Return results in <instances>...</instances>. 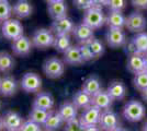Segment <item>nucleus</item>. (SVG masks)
Listing matches in <instances>:
<instances>
[{
  "label": "nucleus",
  "mask_w": 147,
  "mask_h": 131,
  "mask_svg": "<svg viewBox=\"0 0 147 131\" xmlns=\"http://www.w3.org/2000/svg\"><path fill=\"white\" fill-rule=\"evenodd\" d=\"M105 15H104L102 8L99 7H92L89 10L85 11L84 14V19H82V23L90 26L93 30L100 29L101 26L105 24Z\"/></svg>",
  "instance_id": "f257e3e1"
},
{
  "label": "nucleus",
  "mask_w": 147,
  "mask_h": 131,
  "mask_svg": "<svg viewBox=\"0 0 147 131\" xmlns=\"http://www.w3.org/2000/svg\"><path fill=\"white\" fill-rule=\"evenodd\" d=\"M146 109L144 105L138 100H129L123 108V116L129 121L136 122L145 117Z\"/></svg>",
  "instance_id": "f03ea898"
},
{
  "label": "nucleus",
  "mask_w": 147,
  "mask_h": 131,
  "mask_svg": "<svg viewBox=\"0 0 147 131\" xmlns=\"http://www.w3.org/2000/svg\"><path fill=\"white\" fill-rule=\"evenodd\" d=\"M55 36L53 35V32L47 29H40L34 32L32 36V43L38 49H46L54 45Z\"/></svg>",
  "instance_id": "7ed1b4c3"
},
{
  "label": "nucleus",
  "mask_w": 147,
  "mask_h": 131,
  "mask_svg": "<svg viewBox=\"0 0 147 131\" xmlns=\"http://www.w3.org/2000/svg\"><path fill=\"white\" fill-rule=\"evenodd\" d=\"M43 71L49 79H58L64 74L65 65L57 57H52L46 59L43 63Z\"/></svg>",
  "instance_id": "20e7f679"
},
{
  "label": "nucleus",
  "mask_w": 147,
  "mask_h": 131,
  "mask_svg": "<svg viewBox=\"0 0 147 131\" xmlns=\"http://www.w3.org/2000/svg\"><path fill=\"white\" fill-rule=\"evenodd\" d=\"M1 31L2 35L7 39H11V41H16L19 37L23 36V26L18 20L14 19H8L3 21Z\"/></svg>",
  "instance_id": "39448f33"
},
{
  "label": "nucleus",
  "mask_w": 147,
  "mask_h": 131,
  "mask_svg": "<svg viewBox=\"0 0 147 131\" xmlns=\"http://www.w3.org/2000/svg\"><path fill=\"white\" fill-rule=\"evenodd\" d=\"M120 124V119L115 112L112 109H105L102 110L100 120H99V127L103 131H113L115 130Z\"/></svg>",
  "instance_id": "423d86ee"
},
{
  "label": "nucleus",
  "mask_w": 147,
  "mask_h": 131,
  "mask_svg": "<svg viewBox=\"0 0 147 131\" xmlns=\"http://www.w3.org/2000/svg\"><path fill=\"white\" fill-rule=\"evenodd\" d=\"M20 85L25 92L35 93V92H38L40 88L42 87V79L40 75L34 72H28L22 76Z\"/></svg>",
  "instance_id": "0eeeda50"
},
{
  "label": "nucleus",
  "mask_w": 147,
  "mask_h": 131,
  "mask_svg": "<svg viewBox=\"0 0 147 131\" xmlns=\"http://www.w3.org/2000/svg\"><path fill=\"white\" fill-rule=\"evenodd\" d=\"M146 26H147L146 18L141 12L131 13L129 17L126 18L125 27L129 32H133V33L138 34V33H142V32L145 31Z\"/></svg>",
  "instance_id": "6e6552de"
},
{
  "label": "nucleus",
  "mask_w": 147,
  "mask_h": 131,
  "mask_svg": "<svg viewBox=\"0 0 147 131\" xmlns=\"http://www.w3.org/2000/svg\"><path fill=\"white\" fill-rule=\"evenodd\" d=\"M102 110L99 109L98 107L89 106L88 108L84 109V112L80 116V122L84 127H89V126H97L99 125V120H100V116H101Z\"/></svg>",
  "instance_id": "1a4fd4ad"
},
{
  "label": "nucleus",
  "mask_w": 147,
  "mask_h": 131,
  "mask_svg": "<svg viewBox=\"0 0 147 131\" xmlns=\"http://www.w3.org/2000/svg\"><path fill=\"white\" fill-rule=\"evenodd\" d=\"M108 45L112 48L122 47L126 43V35L123 29H109L105 35Z\"/></svg>",
  "instance_id": "9d476101"
},
{
  "label": "nucleus",
  "mask_w": 147,
  "mask_h": 131,
  "mask_svg": "<svg viewBox=\"0 0 147 131\" xmlns=\"http://www.w3.org/2000/svg\"><path fill=\"white\" fill-rule=\"evenodd\" d=\"M75 30V24L73 20L69 18H63V19L54 20L52 24V31L55 32L56 35H69Z\"/></svg>",
  "instance_id": "9b49d317"
},
{
  "label": "nucleus",
  "mask_w": 147,
  "mask_h": 131,
  "mask_svg": "<svg viewBox=\"0 0 147 131\" xmlns=\"http://www.w3.org/2000/svg\"><path fill=\"white\" fill-rule=\"evenodd\" d=\"M2 122H3V128L8 131H19L24 121L18 112H8L5 114Z\"/></svg>",
  "instance_id": "f8f14e48"
},
{
  "label": "nucleus",
  "mask_w": 147,
  "mask_h": 131,
  "mask_svg": "<svg viewBox=\"0 0 147 131\" xmlns=\"http://www.w3.org/2000/svg\"><path fill=\"white\" fill-rule=\"evenodd\" d=\"M33 43L29 37L26 36H21L18 39L13 41L12 43V50L13 53L18 56H28L32 50Z\"/></svg>",
  "instance_id": "ddd939ff"
},
{
  "label": "nucleus",
  "mask_w": 147,
  "mask_h": 131,
  "mask_svg": "<svg viewBox=\"0 0 147 131\" xmlns=\"http://www.w3.org/2000/svg\"><path fill=\"white\" fill-rule=\"evenodd\" d=\"M129 48H131V54L132 53H138L143 55L147 54V33L142 32L136 34L131 41Z\"/></svg>",
  "instance_id": "4468645a"
},
{
  "label": "nucleus",
  "mask_w": 147,
  "mask_h": 131,
  "mask_svg": "<svg viewBox=\"0 0 147 131\" xmlns=\"http://www.w3.org/2000/svg\"><path fill=\"white\" fill-rule=\"evenodd\" d=\"M18 90V83L16 79L10 75L0 78V94L2 96H12Z\"/></svg>",
  "instance_id": "2eb2a0df"
},
{
  "label": "nucleus",
  "mask_w": 147,
  "mask_h": 131,
  "mask_svg": "<svg viewBox=\"0 0 147 131\" xmlns=\"http://www.w3.org/2000/svg\"><path fill=\"white\" fill-rule=\"evenodd\" d=\"M127 69L132 73H138L145 71V58L143 54L132 53L127 59Z\"/></svg>",
  "instance_id": "dca6fc26"
},
{
  "label": "nucleus",
  "mask_w": 147,
  "mask_h": 131,
  "mask_svg": "<svg viewBox=\"0 0 147 131\" xmlns=\"http://www.w3.org/2000/svg\"><path fill=\"white\" fill-rule=\"evenodd\" d=\"M33 11V7L29 0H18L12 7V13L19 19H25L30 17Z\"/></svg>",
  "instance_id": "f3484780"
},
{
  "label": "nucleus",
  "mask_w": 147,
  "mask_h": 131,
  "mask_svg": "<svg viewBox=\"0 0 147 131\" xmlns=\"http://www.w3.org/2000/svg\"><path fill=\"white\" fill-rule=\"evenodd\" d=\"M112 97H111L108 91H99L98 93H96L92 96V105L96 107H98L99 109L101 110H105L109 109L112 105Z\"/></svg>",
  "instance_id": "a211bd4d"
},
{
  "label": "nucleus",
  "mask_w": 147,
  "mask_h": 131,
  "mask_svg": "<svg viewBox=\"0 0 147 131\" xmlns=\"http://www.w3.org/2000/svg\"><path fill=\"white\" fill-rule=\"evenodd\" d=\"M73 34L75 38L80 44H84L87 43L88 41H90L91 38H93V29H91L90 26H88L85 23H80V24L75 26Z\"/></svg>",
  "instance_id": "6ab92c4d"
},
{
  "label": "nucleus",
  "mask_w": 147,
  "mask_h": 131,
  "mask_svg": "<svg viewBox=\"0 0 147 131\" xmlns=\"http://www.w3.org/2000/svg\"><path fill=\"white\" fill-rule=\"evenodd\" d=\"M64 61L67 65L71 66H78L85 63L84 58L81 56L79 46H70L65 53H64Z\"/></svg>",
  "instance_id": "aec40b11"
},
{
  "label": "nucleus",
  "mask_w": 147,
  "mask_h": 131,
  "mask_svg": "<svg viewBox=\"0 0 147 131\" xmlns=\"http://www.w3.org/2000/svg\"><path fill=\"white\" fill-rule=\"evenodd\" d=\"M58 114L64 120V122H68L73 119L77 118V114H78V107L76 106L74 103L70 102H65L63 103L59 108H58Z\"/></svg>",
  "instance_id": "412c9836"
},
{
  "label": "nucleus",
  "mask_w": 147,
  "mask_h": 131,
  "mask_svg": "<svg viewBox=\"0 0 147 131\" xmlns=\"http://www.w3.org/2000/svg\"><path fill=\"white\" fill-rule=\"evenodd\" d=\"M33 107L45 109V110H51L54 107V98L52 94L47 92H40L33 100Z\"/></svg>",
  "instance_id": "4be33fe9"
},
{
  "label": "nucleus",
  "mask_w": 147,
  "mask_h": 131,
  "mask_svg": "<svg viewBox=\"0 0 147 131\" xmlns=\"http://www.w3.org/2000/svg\"><path fill=\"white\" fill-rule=\"evenodd\" d=\"M47 10H49L51 18L54 20L63 19V18H66L67 17V10H68L67 5L65 3L64 0L49 3Z\"/></svg>",
  "instance_id": "5701e85b"
},
{
  "label": "nucleus",
  "mask_w": 147,
  "mask_h": 131,
  "mask_svg": "<svg viewBox=\"0 0 147 131\" xmlns=\"http://www.w3.org/2000/svg\"><path fill=\"white\" fill-rule=\"evenodd\" d=\"M105 24L109 29H123L126 24V18L120 11H110L105 18Z\"/></svg>",
  "instance_id": "b1692460"
},
{
  "label": "nucleus",
  "mask_w": 147,
  "mask_h": 131,
  "mask_svg": "<svg viewBox=\"0 0 147 131\" xmlns=\"http://www.w3.org/2000/svg\"><path fill=\"white\" fill-rule=\"evenodd\" d=\"M107 91L113 100H121L126 95V87L121 81H113L110 83Z\"/></svg>",
  "instance_id": "393cba45"
},
{
  "label": "nucleus",
  "mask_w": 147,
  "mask_h": 131,
  "mask_svg": "<svg viewBox=\"0 0 147 131\" xmlns=\"http://www.w3.org/2000/svg\"><path fill=\"white\" fill-rule=\"evenodd\" d=\"M101 90H102L101 82L98 76H96V75H90L89 78H87L82 84V91H85L86 93H88L91 96H93Z\"/></svg>",
  "instance_id": "a878e982"
},
{
  "label": "nucleus",
  "mask_w": 147,
  "mask_h": 131,
  "mask_svg": "<svg viewBox=\"0 0 147 131\" xmlns=\"http://www.w3.org/2000/svg\"><path fill=\"white\" fill-rule=\"evenodd\" d=\"M73 103L81 109H86L89 106L92 105V96L86 93L85 91L80 90L78 92H76L73 97Z\"/></svg>",
  "instance_id": "bb28decb"
},
{
  "label": "nucleus",
  "mask_w": 147,
  "mask_h": 131,
  "mask_svg": "<svg viewBox=\"0 0 147 131\" xmlns=\"http://www.w3.org/2000/svg\"><path fill=\"white\" fill-rule=\"evenodd\" d=\"M63 124H64V120L59 116L58 112H52L51 110L49 118H47V120L45 121V124L43 126L46 131H55L57 129H59Z\"/></svg>",
  "instance_id": "cd10ccee"
},
{
  "label": "nucleus",
  "mask_w": 147,
  "mask_h": 131,
  "mask_svg": "<svg viewBox=\"0 0 147 131\" xmlns=\"http://www.w3.org/2000/svg\"><path fill=\"white\" fill-rule=\"evenodd\" d=\"M51 110H45V109H41V108H36V107H33L32 110H31L30 115V120L36 122L38 125H44L45 121L49 118V115Z\"/></svg>",
  "instance_id": "c85d7f7f"
},
{
  "label": "nucleus",
  "mask_w": 147,
  "mask_h": 131,
  "mask_svg": "<svg viewBox=\"0 0 147 131\" xmlns=\"http://www.w3.org/2000/svg\"><path fill=\"white\" fill-rule=\"evenodd\" d=\"M54 48L59 53H65L71 46V41L69 35H56L54 41Z\"/></svg>",
  "instance_id": "c756f323"
},
{
  "label": "nucleus",
  "mask_w": 147,
  "mask_h": 131,
  "mask_svg": "<svg viewBox=\"0 0 147 131\" xmlns=\"http://www.w3.org/2000/svg\"><path fill=\"white\" fill-rule=\"evenodd\" d=\"M14 67V59L13 57L6 51L0 53V71L7 72L10 71Z\"/></svg>",
  "instance_id": "7c9ffc66"
},
{
  "label": "nucleus",
  "mask_w": 147,
  "mask_h": 131,
  "mask_svg": "<svg viewBox=\"0 0 147 131\" xmlns=\"http://www.w3.org/2000/svg\"><path fill=\"white\" fill-rule=\"evenodd\" d=\"M87 44H88V46L90 47V49H91V51L93 53V55H94L96 58L101 57L104 54V46L100 39L93 37V38H91L90 41H88Z\"/></svg>",
  "instance_id": "2f4dec72"
},
{
  "label": "nucleus",
  "mask_w": 147,
  "mask_h": 131,
  "mask_svg": "<svg viewBox=\"0 0 147 131\" xmlns=\"http://www.w3.org/2000/svg\"><path fill=\"white\" fill-rule=\"evenodd\" d=\"M133 84L138 91H143L147 87V71H142L136 73L133 79Z\"/></svg>",
  "instance_id": "473e14b6"
},
{
  "label": "nucleus",
  "mask_w": 147,
  "mask_h": 131,
  "mask_svg": "<svg viewBox=\"0 0 147 131\" xmlns=\"http://www.w3.org/2000/svg\"><path fill=\"white\" fill-rule=\"evenodd\" d=\"M12 14V7L8 0H0V21L10 19Z\"/></svg>",
  "instance_id": "72a5a7b5"
},
{
  "label": "nucleus",
  "mask_w": 147,
  "mask_h": 131,
  "mask_svg": "<svg viewBox=\"0 0 147 131\" xmlns=\"http://www.w3.org/2000/svg\"><path fill=\"white\" fill-rule=\"evenodd\" d=\"M107 7L109 8L110 11H120L122 12L126 7L125 0H108Z\"/></svg>",
  "instance_id": "f704fd0d"
},
{
  "label": "nucleus",
  "mask_w": 147,
  "mask_h": 131,
  "mask_svg": "<svg viewBox=\"0 0 147 131\" xmlns=\"http://www.w3.org/2000/svg\"><path fill=\"white\" fill-rule=\"evenodd\" d=\"M79 49H80V53H81V56H82L85 61H91L92 59L96 58L94 55H93V53H92L91 49H90V47L88 46L87 43L80 44Z\"/></svg>",
  "instance_id": "c9c22d12"
},
{
  "label": "nucleus",
  "mask_w": 147,
  "mask_h": 131,
  "mask_svg": "<svg viewBox=\"0 0 147 131\" xmlns=\"http://www.w3.org/2000/svg\"><path fill=\"white\" fill-rule=\"evenodd\" d=\"M65 131H85V127L81 125L79 118H75L66 122Z\"/></svg>",
  "instance_id": "e433bc0d"
},
{
  "label": "nucleus",
  "mask_w": 147,
  "mask_h": 131,
  "mask_svg": "<svg viewBox=\"0 0 147 131\" xmlns=\"http://www.w3.org/2000/svg\"><path fill=\"white\" fill-rule=\"evenodd\" d=\"M41 125H38L36 122L32 121V120H28V121H24L22 127L20 128L19 131H41Z\"/></svg>",
  "instance_id": "4c0bfd02"
},
{
  "label": "nucleus",
  "mask_w": 147,
  "mask_h": 131,
  "mask_svg": "<svg viewBox=\"0 0 147 131\" xmlns=\"http://www.w3.org/2000/svg\"><path fill=\"white\" fill-rule=\"evenodd\" d=\"M74 3H75V6L77 7L78 9L85 10V11L89 10L92 7H94L92 0H74Z\"/></svg>",
  "instance_id": "58836bf2"
},
{
  "label": "nucleus",
  "mask_w": 147,
  "mask_h": 131,
  "mask_svg": "<svg viewBox=\"0 0 147 131\" xmlns=\"http://www.w3.org/2000/svg\"><path fill=\"white\" fill-rule=\"evenodd\" d=\"M131 2H132V6L138 10L147 9V0H131Z\"/></svg>",
  "instance_id": "ea45409f"
},
{
  "label": "nucleus",
  "mask_w": 147,
  "mask_h": 131,
  "mask_svg": "<svg viewBox=\"0 0 147 131\" xmlns=\"http://www.w3.org/2000/svg\"><path fill=\"white\" fill-rule=\"evenodd\" d=\"M92 1H93L94 7H99V8L107 6V2H108V0H92Z\"/></svg>",
  "instance_id": "a19ab883"
},
{
  "label": "nucleus",
  "mask_w": 147,
  "mask_h": 131,
  "mask_svg": "<svg viewBox=\"0 0 147 131\" xmlns=\"http://www.w3.org/2000/svg\"><path fill=\"white\" fill-rule=\"evenodd\" d=\"M85 131H101V128L97 126H89V127H85Z\"/></svg>",
  "instance_id": "79ce46f5"
},
{
  "label": "nucleus",
  "mask_w": 147,
  "mask_h": 131,
  "mask_svg": "<svg viewBox=\"0 0 147 131\" xmlns=\"http://www.w3.org/2000/svg\"><path fill=\"white\" fill-rule=\"evenodd\" d=\"M141 93H142V98L145 100V102H147V87L145 90H143Z\"/></svg>",
  "instance_id": "37998d69"
},
{
  "label": "nucleus",
  "mask_w": 147,
  "mask_h": 131,
  "mask_svg": "<svg viewBox=\"0 0 147 131\" xmlns=\"http://www.w3.org/2000/svg\"><path fill=\"white\" fill-rule=\"evenodd\" d=\"M113 131H129V130H126L125 128H123V127H120V126H119L117 129H115V130H113Z\"/></svg>",
  "instance_id": "c03bdc74"
},
{
  "label": "nucleus",
  "mask_w": 147,
  "mask_h": 131,
  "mask_svg": "<svg viewBox=\"0 0 147 131\" xmlns=\"http://www.w3.org/2000/svg\"><path fill=\"white\" fill-rule=\"evenodd\" d=\"M144 58H145V71H147V54L144 55Z\"/></svg>",
  "instance_id": "a18cd8bd"
},
{
  "label": "nucleus",
  "mask_w": 147,
  "mask_h": 131,
  "mask_svg": "<svg viewBox=\"0 0 147 131\" xmlns=\"http://www.w3.org/2000/svg\"><path fill=\"white\" fill-rule=\"evenodd\" d=\"M143 131H147V120L145 121V124L143 125Z\"/></svg>",
  "instance_id": "49530a36"
},
{
  "label": "nucleus",
  "mask_w": 147,
  "mask_h": 131,
  "mask_svg": "<svg viewBox=\"0 0 147 131\" xmlns=\"http://www.w3.org/2000/svg\"><path fill=\"white\" fill-rule=\"evenodd\" d=\"M3 129V122H2V119L0 118V131H2Z\"/></svg>",
  "instance_id": "de8ad7c7"
},
{
  "label": "nucleus",
  "mask_w": 147,
  "mask_h": 131,
  "mask_svg": "<svg viewBox=\"0 0 147 131\" xmlns=\"http://www.w3.org/2000/svg\"><path fill=\"white\" fill-rule=\"evenodd\" d=\"M47 3H52V2H56V1H61V0H45Z\"/></svg>",
  "instance_id": "09e8293b"
}]
</instances>
